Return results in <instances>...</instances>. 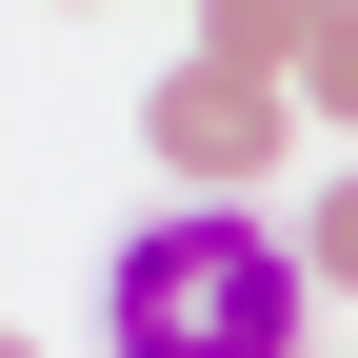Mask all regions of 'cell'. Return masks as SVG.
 Here are the masks:
<instances>
[{
    "label": "cell",
    "instance_id": "obj_3",
    "mask_svg": "<svg viewBox=\"0 0 358 358\" xmlns=\"http://www.w3.org/2000/svg\"><path fill=\"white\" fill-rule=\"evenodd\" d=\"M199 60H219V80H279V100H299V60H319V0H199Z\"/></svg>",
    "mask_w": 358,
    "mask_h": 358
},
{
    "label": "cell",
    "instance_id": "obj_6",
    "mask_svg": "<svg viewBox=\"0 0 358 358\" xmlns=\"http://www.w3.org/2000/svg\"><path fill=\"white\" fill-rule=\"evenodd\" d=\"M319 20H358V0H319Z\"/></svg>",
    "mask_w": 358,
    "mask_h": 358
},
{
    "label": "cell",
    "instance_id": "obj_1",
    "mask_svg": "<svg viewBox=\"0 0 358 358\" xmlns=\"http://www.w3.org/2000/svg\"><path fill=\"white\" fill-rule=\"evenodd\" d=\"M100 358H319V259L259 199H179L100 259Z\"/></svg>",
    "mask_w": 358,
    "mask_h": 358
},
{
    "label": "cell",
    "instance_id": "obj_4",
    "mask_svg": "<svg viewBox=\"0 0 358 358\" xmlns=\"http://www.w3.org/2000/svg\"><path fill=\"white\" fill-rule=\"evenodd\" d=\"M299 259H319V299H358V159L319 179V199H299Z\"/></svg>",
    "mask_w": 358,
    "mask_h": 358
},
{
    "label": "cell",
    "instance_id": "obj_2",
    "mask_svg": "<svg viewBox=\"0 0 358 358\" xmlns=\"http://www.w3.org/2000/svg\"><path fill=\"white\" fill-rule=\"evenodd\" d=\"M140 140H159V179H179V199H259V179H279V140H319V120H299L279 80H219V60H159Z\"/></svg>",
    "mask_w": 358,
    "mask_h": 358
},
{
    "label": "cell",
    "instance_id": "obj_5",
    "mask_svg": "<svg viewBox=\"0 0 358 358\" xmlns=\"http://www.w3.org/2000/svg\"><path fill=\"white\" fill-rule=\"evenodd\" d=\"M299 120H319V140H358V20H319V60H299Z\"/></svg>",
    "mask_w": 358,
    "mask_h": 358
}]
</instances>
